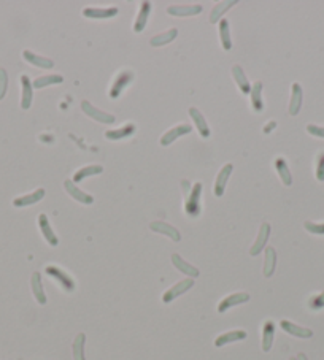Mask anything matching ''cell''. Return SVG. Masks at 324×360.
I'll return each mask as SVG.
<instances>
[{"label":"cell","mask_w":324,"mask_h":360,"mask_svg":"<svg viewBox=\"0 0 324 360\" xmlns=\"http://www.w3.org/2000/svg\"><path fill=\"white\" fill-rule=\"evenodd\" d=\"M7 88H8V75L4 68H0V100L5 97Z\"/></svg>","instance_id":"obj_40"},{"label":"cell","mask_w":324,"mask_h":360,"mask_svg":"<svg viewBox=\"0 0 324 360\" xmlns=\"http://www.w3.org/2000/svg\"><path fill=\"white\" fill-rule=\"evenodd\" d=\"M64 81V78L61 75H47V76H40L37 78L32 86L35 89H41V88H47V86H51V84H61Z\"/></svg>","instance_id":"obj_36"},{"label":"cell","mask_w":324,"mask_h":360,"mask_svg":"<svg viewBox=\"0 0 324 360\" xmlns=\"http://www.w3.org/2000/svg\"><path fill=\"white\" fill-rule=\"evenodd\" d=\"M248 300H249V294H246V292H237V294L227 295L224 300H221V303L218 305V311L219 313H226L229 308L242 305V303H246Z\"/></svg>","instance_id":"obj_9"},{"label":"cell","mask_w":324,"mask_h":360,"mask_svg":"<svg viewBox=\"0 0 324 360\" xmlns=\"http://www.w3.org/2000/svg\"><path fill=\"white\" fill-rule=\"evenodd\" d=\"M269 237H270V224L264 222V224L261 225V228H259V234H258V238H256L254 244L251 246V249H249V254H251V255L261 254L262 249H264V246L267 244Z\"/></svg>","instance_id":"obj_10"},{"label":"cell","mask_w":324,"mask_h":360,"mask_svg":"<svg viewBox=\"0 0 324 360\" xmlns=\"http://www.w3.org/2000/svg\"><path fill=\"white\" fill-rule=\"evenodd\" d=\"M31 286H32V292H34L35 300L38 301L40 305H45V303H47V295H45V291H43V284H41V276H40V273H37V271H35L34 275H32Z\"/></svg>","instance_id":"obj_28"},{"label":"cell","mask_w":324,"mask_h":360,"mask_svg":"<svg viewBox=\"0 0 324 360\" xmlns=\"http://www.w3.org/2000/svg\"><path fill=\"white\" fill-rule=\"evenodd\" d=\"M246 338V332L245 330H232V332H227V333H223L219 335L216 340H215V346L216 348H223L229 343H234V341H240V340H245Z\"/></svg>","instance_id":"obj_19"},{"label":"cell","mask_w":324,"mask_h":360,"mask_svg":"<svg viewBox=\"0 0 324 360\" xmlns=\"http://www.w3.org/2000/svg\"><path fill=\"white\" fill-rule=\"evenodd\" d=\"M84 344H86V335L84 333H78L77 338L73 340V360H86L84 358Z\"/></svg>","instance_id":"obj_35"},{"label":"cell","mask_w":324,"mask_h":360,"mask_svg":"<svg viewBox=\"0 0 324 360\" xmlns=\"http://www.w3.org/2000/svg\"><path fill=\"white\" fill-rule=\"evenodd\" d=\"M203 186L202 183H196L193 187L189 189V194H186V201H184V213L191 218H197L202 211L200 205V197H202Z\"/></svg>","instance_id":"obj_1"},{"label":"cell","mask_w":324,"mask_h":360,"mask_svg":"<svg viewBox=\"0 0 324 360\" xmlns=\"http://www.w3.org/2000/svg\"><path fill=\"white\" fill-rule=\"evenodd\" d=\"M219 37H221V45H223V49L229 51L232 48V40H230V31H229V21L227 19L219 21Z\"/></svg>","instance_id":"obj_34"},{"label":"cell","mask_w":324,"mask_h":360,"mask_svg":"<svg viewBox=\"0 0 324 360\" xmlns=\"http://www.w3.org/2000/svg\"><path fill=\"white\" fill-rule=\"evenodd\" d=\"M47 275L51 276L53 279H56L59 282V286H61L65 292H73V291H75V281H73V278H70L67 273L64 270H61L59 267L48 265L47 267Z\"/></svg>","instance_id":"obj_3"},{"label":"cell","mask_w":324,"mask_h":360,"mask_svg":"<svg viewBox=\"0 0 324 360\" xmlns=\"http://www.w3.org/2000/svg\"><path fill=\"white\" fill-rule=\"evenodd\" d=\"M134 78H135L134 71H130V70L121 71V73L116 76V80L113 81L111 88H110V92H108L110 98H118V97H120V95L127 89V86H129L132 81H134Z\"/></svg>","instance_id":"obj_2"},{"label":"cell","mask_w":324,"mask_h":360,"mask_svg":"<svg viewBox=\"0 0 324 360\" xmlns=\"http://www.w3.org/2000/svg\"><path fill=\"white\" fill-rule=\"evenodd\" d=\"M172 264L178 268L181 273H184V275H188L189 278H197L200 273H199V270L196 268V267H193L191 264H188L186 261H183L181 259V255H178V254H173L172 255Z\"/></svg>","instance_id":"obj_22"},{"label":"cell","mask_w":324,"mask_h":360,"mask_svg":"<svg viewBox=\"0 0 324 360\" xmlns=\"http://www.w3.org/2000/svg\"><path fill=\"white\" fill-rule=\"evenodd\" d=\"M102 171H104V167H102V165H89V167H84V168L78 170L77 173L73 175V181H75V183H80V181H83L84 178H89V176L100 175Z\"/></svg>","instance_id":"obj_33"},{"label":"cell","mask_w":324,"mask_h":360,"mask_svg":"<svg viewBox=\"0 0 324 360\" xmlns=\"http://www.w3.org/2000/svg\"><path fill=\"white\" fill-rule=\"evenodd\" d=\"M316 179L324 181V151L318 154L316 159Z\"/></svg>","instance_id":"obj_39"},{"label":"cell","mask_w":324,"mask_h":360,"mask_svg":"<svg viewBox=\"0 0 324 360\" xmlns=\"http://www.w3.org/2000/svg\"><path fill=\"white\" fill-rule=\"evenodd\" d=\"M118 14V8H84L83 10V16L91 18V19H110Z\"/></svg>","instance_id":"obj_13"},{"label":"cell","mask_w":324,"mask_h":360,"mask_svg":"<svg viewBox=\"0 0 324 360\" xmlns=\"http://www.w3.org/2000/svg\"><path fill=\"white\" fill-rule=\"evenodd\" d=\"M81 110H83L89 118H92L94 121L102 122V124H113V122L116 121L113 114L105 113V111H102V110L92 107L89 102H87V100H83V102H81Z\"/></svg>","instance_id":"obj_4"},{"label":"cell","mask_w":324,"mask_h":360,"mask_svg":"<svg viewBox=\"0 0 324 360\" xmlns=\"http://www.w3.org/2000/svg\"><path fill=\"white\" fill-rule=\"evenodd\" d=\"M289 360H297V358H289Z\"/></svg>","instance_id":"obj_44"},{"label":"cell","mask_w":324,"mask_h":360,"mask_svg":"<svg viewBox=\"0 0 324 360\" xmlns=\"http://www.w3.org/2000/svg\"><path fill=\"white\" fill-rule=\"evenodd\" d=\"M273 165L276 168V173H278L280 179L283 181V184L285 186H291L292 184V175H291V170H289L286 161L283 159V157H276Z\"/></svg>","instance_id":"obj_25"},{"label":"cell","mask_w":324,"mask_h":360,"mask_svg":"<svg viewBox=\"0 0 324 360\" xmlns=\"http://www.w3.org/2000/svg\"><path fill=\"white\" fill-rule=\"evenodd\" d=\"M191 131H193V127H191L189 124H180V125H176V127L170 128L169 132H166L164 135L160 137V145H162V146H169V145H172L175 140H178L180 137L191 134Z\"/></svg>","instance_id":"obj_5"},{"label":"cell","mask_w":324,"mask_h":360,"mask_svg":"<svg viewBox=\"0 0 324 360\" xmlns=\"http://www.w3.org/2000/svg\"><path fill=\"white\" fill-rule=\"evenodd\" d=\"M275 127H276V122H275V121H270V122L267 124V127H264V134H269V132H272Z\"/></svg>","instance_id":"obj_42"},{"label":"cell","mask_w":324,"mask_h":360,"mask_svg":"<svg viewBox=\"0 0 324 360\" xmlns=\"http://www.w3.org/2000/svg\"><path fill=\"white\" fill-rule=\"evenodd\" d=\"M64 187H65V191L68 192L70 197H73L77 201H80V203H83V205H91L92 201H94L92 195H89V194H86L84 191H81L78 186L73 184L72 179H65L64 181Z\"/></svg>","instance_id":"obj_8"},{"label":"cell","mask_w":324,"mask_h":360,"mask_svg":"<svg viewBox=\"0 0 324 360\" xmlns=\"http://www.w3.org/2000/svg\"><path fill=\"white\" fill-rule=\"evenodd\" d=\"M234 170V165L232 164H226L223 168L219 170V173L216 176V181H215V187H213V192L216 197H223L224 191H226V184L230 178V173Z\"/></svg>","instance_id":"obj_7"},{"label":"cell","mask_w":324,"mask_h":360,"mask_svg":"<svg viewBox=\"0 0 324 360\" xmlns=\"http://www.w3.org/2000/svg\"><path fill=\"white\" fill-rule=\"evenodd\" d=\"M305 230L310 234H315V235H324V222H312V221H307L304 224Z\"/></svg>","instance_id":"obj_37"},{"label":"cell","mask_w":324,"mask_h":360,"mask_svg":"<svg viewBox=\"0 0 324 360\" xmlns=\"http://www.w3.org/2000/svg\"><path fill=\"white\" fill-rule=\"evenodd\" d=\"M38 225H40V230H41L43 237H45V240L48 241V244H51V246H57V244H59V238H57L56 234L53 232L51 224H50V221H48V216H47V214H40V216H38Z\"/></svg>","instance_id":"obj_16"},{"label":"cell","mask_w":324,"mask_h":360,"mask_svg":"<svg viewBox=\"0 0 324 360\" xmlns=\"http://www.w3.org/2000/svg\"><path fill=\"white\" fill-rule=\"evenodd\" d=\"M235 5H237V2H235V0H226V2H219V4L212 10V13H210V22H212V24L218 22V21L221 19V16H223V14H224L229 8H232V7H235Z\"/></svg>","instance_id":"obj_31"},{"label":"cell","mask_w":324,"mask_h":360,"mask_svg":"<svg viewBox=\"0 0 324 360\" xmlns=\"http://www.w3.org/2000/svg\"><path fill=\"white\" fill-rule=\"evenodd\" d=\"M193 286H194L193 278H188V279H183L180 282H176L173 287H170V289L164 294V297H162V301H164V303H170L172 300H175L176 297H180L181 294L189 291Z\"/></svg>","instance_id":"obj_6"},{"label":"cell","mask_w":324,"mask_h":360,"mask_svg":"<svg viewBox=\"0 0 324 360\" xmlns=\"http://www.w3.org/2000/svg\"><path fill=\"white\" fill-rule=\"evenodd\" d=\"M308 306H310L312 310H321L324 308V291L315 297H312L310 300H308Z\"/></svg>","instance_id":"obj_38"},{"label":"cell","mask_w":324,"mask_h":360,"mask_svg":"<svg viewBox=\"0 0 324 360\" xmlns=\"http://www.w3.org/2000/svg\"><path fill=\"white\" fill-rule=\"evenodd\" d=\"M273 335H275V324L272 321H267L262 327V351L269 352L273 344Z\"/></svg>","instance_id":"obj_26"},{"label":"cell","mask_w":324,"mask_h":360,"mask_svg":"<svg viewBox=\"0 0 324 360\" xmlns=\"http://www.w3.org/2000/svg\"><path fill=\"white\" fill-rule=\"evenodd\" d=\"M41 198H45V189H37L35 192L29 194V195H22V197H18L13 200V205L14 207H29V205H34V203H38Z\"/></svg>","instance_id":"obj_21"},{"label":"cell","mask_w":324,"mask_h":360,"mask_svg":"<svg viewBox=\"0 0 324 360\" xmlns=\"http://www.w3.org/2000/svg\"><path fill=\"white\" fill-rule=\"evenodd\" d=\"M249 95H251V105L254 108L256 113H261L264 110V100H262V83H254L253 84V88H251V92H249Z\"/></svg>","instance_id":"obj_32"},{"label":"cell","mask_w":324,"mask_h":360,"mask_svg":"<svg viewBox=\"0 0 324 360\" xmlns=\"http://www.w3.org/2000/svg\"><path fill=\"white\" fill-rule=\"evenodd\" d=\"M21 88H22V95H21V108L29 110L32 105V98H34V86L32 81L27 75L21 76Z\"/></svg>","instance_id":"obj_11"},{"label":"cell","mask_w":324,"mask_h":360,"mask_svg":"<svg viewBox=\"0 0 324 360\" xmlns=\"http://www.w3.org/2000/svg\"><path fill=\"white\" fill-rule=\"evenodd\" d=\"M176 37H178V31H176V29H170V31L164 32V34H157L156 37H153L150 40V45L156 46V48L157 46H164V45H167V43L173 41Z\"/></svg>","instance_id":"obj_30"},{"label":"cell","mask_w":324,"mask_h":360,"mask_svg":"<svg viewBox=\"0 0 324 360\" xmlns=\"http://www.w3.org/2000/svg\"><path fill=\"white\" fill-rule=\"evenodd\" d=\"M22 57L29 62V64H32L35 67H40V68H53L54 67V62L51 59H48V57H41L32 51H24L22 53Z\"/></svg>","instance_id":"obj_23"},{"label":"cell","mask_w":324,"mask_h":360,"mask_svg":"<svg viewBox=\"0 0 324 360\" xmlns=\"http://www.w3.org/2000/svg\"><path fill=\"white\" fill-rule=\"evenodd\" d=\"M150 228L153 230V232H156V234H162V235L169 237V238L173 240V241H180V240H181V235H180L178 230H176L173 225L167 224V222H159V221H156V222L150 224Z\"/></svg>","instance_id":"obj_12"},{"label":"cell","mask_w":324,"mask_h":360,"mask_svg":"<svg viewBox=\"0 0 324 360\" xmlns=\"http://www.w3.org/2000/svg\"><path fill=\"white\" fill-rule=\"evenodd\" d=\"M150 14H151V4L150 2H142L140 11L137 14V19H135V24H134V32H137V34L143 32L146 22H148V19H150Z\"/></svg>","instance_id":"obj_18"},{"label":"cell","mask_w":324,"mask_h":360,"mask_svg":"<svg viewBox=\"0 0 324 360\" xmlns=\"http://www.w3.org/2000/svg\"><path fill=\"white\" fill-rule=\"evenodd\" d=\"M137 131V127L135 124H126L124 127L121 128H118V131H107L105 132V138L107 140H111V141H118V140H123V138H129L135 134Z\"/></svg>","instance_id":"obj_20"},{"label":"cell","mask_w":324,"mask_h":360,"mask_svg":"<svg viewBox=\"0 0 324 360\" xmlns=\"http://www.w3.org/2000/svg\"><path fill=\"white\" fill-rule=\"evenodd\" d=\"M280 325H282V328L285 330L286 333L292 335V337H296V338H312L313 337V332L310 328H305V327H300V325H296V324H292L289 321H282L280 322Z\"/></svg>","instance_id":"obj_14"},{"label":"cell","mask_w":324,"mask_h":360,"mask_svg":"<svg viewBox=\"0 0 324 360\" xmlns=\"http://www.w3.org/2000/svg\"><path fill=\"white\" fill-rule=\"evenodd\" d=\"M302 98H304V92L299 83H294L292 84V94H291V100H289V110L288 113L291 116H296V114L300 111L302 107Z\"/></svg>","instance_id":"obj_15"},{"label":"cell","mask_w":324,"mask_h":360,"mask_svg":"<svg viewBox=\"0 0 324 360\" xmlns=\"http://www.w3.org/2000/svg\"><path fill=\"white\" fill-rule=\"evenodd\" d=\"M296 358H297V360H307V355H305V354H299Z\"/></svg>","instance_id":"obj_43"},{"label":"cell","mask_w":324,"mask_h":360,"mask_svg":"<svg viewBox=\"0 0 324 360\" xmlns=\"http://www.w3.org/2000/svg\"><path fill=\"white\" fill-rule=\"evenodd\" d=\"M189 114H191V118H193V121H194V124L197 127L200 137L202 138H209L210 137V127H209L207 121H205L203 114L197 108H189Z\"/></svg>","instance_id":"obj_17"},{"label":"cell","mask_w":324,"mask_h":360,"mask_svg":"<svg viewBox=\"0 0 324 360\" xmlns=\"http://www.w3.org/2000/svg\"><path fill=\"white\" fill-rule=\"evenodd\" d=\"M275 267H276V252L273 248H266V261H264V276L266 278H270L275 271Z\"/></svg>","instance_id":"obj_29"},{"label":"cell","mask_w":324,"mask_h":360,"mask_svg":"<svg viewBox=\"0 0 324 360\" xmlns=\"http://www.w3.org/2000/svg\"><path fill=\"white\" fill-rule=\"evenodd\" d=\"M232 76H234L235 83H237V86H239L240 91H242L243 94H249V92H251V84H249V81L246 80L245 71H243V68H242L240 65L235 64V65L232 67Z\"/></svg>","instance_id":"obj_24"},{"label":"cell","mask_w":324,"mask_h":360,"mask_svg":"<svg viewBox=\"0 0 324 360\" xmlns=\"http://www.w3.org/2000/svg\"><path fill=\"white\" fill-rule=\"evenodd\" d=\"M167 13L170 16H196V14L202 13V7L200 5H193V7H169Z\"/></svg>","instance_id":"obj_27"},{"label":"cell","mask_w":324,"mask_h":360,"mask_svg":"<svg viewBox=\"0 0 324 360\" xmlns=\"http://www.w3.org/2000/svg\"><path fill=\"white\" fill-rule=\"evenodd\" d=\"M307 132L310 134V135H313V137L324 138V127H319V125L310 124V125H307Z\"/></svg>","instance_id":"obj_41"}]
</instances>
